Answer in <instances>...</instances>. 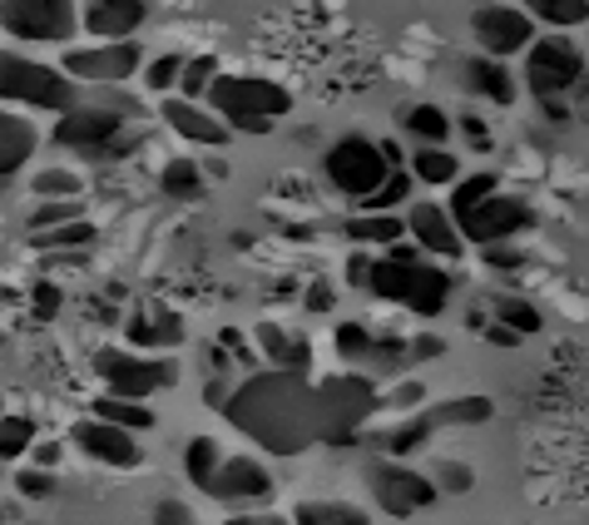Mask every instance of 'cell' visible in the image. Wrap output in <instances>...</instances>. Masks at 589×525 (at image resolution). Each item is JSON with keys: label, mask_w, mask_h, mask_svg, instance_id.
<instances>
[{"label": "cell", "mask_w": 589, "mask_h": 525, "mask_svg": "<svg viewBox=\"0 0 589 525\" xmlns=\"http://www.w3.org/2000/svg\"><path fill=\"white\" fill-rule=\"evenodd\" d=\"M204 99L228 124H238V119H278L292 109V90H283L278 80H257V75H218L204 90Z\"/></svg>", "instance_id": "277c9868"}, {"label": "cell", "mask_w": 589, "mask_h": 525, "mask_svg": "<svg viewBox=\"0 0 589 525\" xmlns=\"http://www.w3.org/2000/svg\"><path fill=\"white\" fill-rule=\"evenodd\" d=\"M124 333H129V347H179L183 322H179V312L149 308V312H134Z\"/></svg>", "instance_id": "ffe728a7"}, {"label": "cell", "mask_w": 589, "mask_h": 525, "mask_svg": "<svg viewBox=\"0 0 589 525\" xmlns=\"http://www.w3.org/2000/svg\"><path fill=\"white\" fill-rule=\"evenodd\" d=\"M15 491H21L25 501H45V496H55V476L40 472V466H31V472L15 476Z\"/></svg>", "instance_id": "ee69618b"}, {"label": "cell", "mask_w": 589, "mask_h": 525, "mask_svg": "<svg viewBox=\"0 0 589 525\" xmlns=\"http://www.w3.org/2000/svg\"><path fill=\"white\" fill-rule=\"evenodd\" d=\"M159 115L173 134H183V140H193V144H208V150H224V144L233 140V129H228L214 109L193 105V99H164Z\"/></svg>", "instance_id": "2e32d148"}, {"label": "cell", "mask_w": 589, "mask_h": 525, "mask_svg": "<svg viewBox=\"0 0 589 525\" xmlns=\"http://www.w3.org/2000/svg\"><path fill=\"white\" fill-rule=\"evenodd\" d=\"M372 491H376V505H382L386 515H417V511H426V505H436V496H441L436 481L417 476L411 466H376Z\"/></svg>", "instance_id": "4fadbf2b"}, {"label": "cell", "mask_w": 589, "mask_h": 525, "mask_svg": "<svg viewBox=\"0 0 589 525\" xmlns=\"http://www.w3.org/2000/svg\"><path fill=\"white\" fill-rule=\"evenodd\" d=\"M140 70H144L140 40H99L89 50H64V60H60V75L80 80V85H124Z\"/></svg>", "instance_id": "52a82bcc"}, {"label": "cell", "mask_w": 589, "mask_h": 525, "mask_svg": "<svg viewBox=\"0 0 589 525\" xmlns=\"http://www.w3.org/2000/svg\"><path fill=\"white\" fill-rule=\"evenodd\" d=\"M95 243V224L89 218H75V224H60V228H45V234H35V248H85Z\"/></svg>", "instance_id": "8d00e7d4"}, {"label": "cell", "mask_w": 589, "mask_h": 525, "mask_svg": "<svg viewBox=\"0 0 589 525\" xmlns=\"http://www.w3.org/2000/svg\"><path fill=\"white\" fill-rule=\"evenodd\" d=\"M228 129H243V134H268L273 119H238V124H228Z\"/></svg>", "instance_id": "db71d44e"}, {"label": "cell", "mask_w": 589, "mask_h": 525, "mask_svg": "<svg viewBox=\"0 0 589 525\" xmlns=\"http://www.w3.org/2000/svg\"><path fill=\"white\" fill-rule=\"evenodd\" d=\"M366 269H372V253H366V248H357L352 263H347V283H352V288H362V283H366Z\"/></svg>", "instance_id": "c3c4849f"}, {"label": "cell", "mask_w": 589, "mask_h": 525, "mask_svg": "<svg viewBox=\"0 0 589 525\" xmlns=\"http://www.w3.org/2000/svg\"><path fill=\"white\" fill-rule=\"evenodd\" d=\"M322 169H327L333 189H342L347 199H366V193L392 174L382 164V154H376V140H366V134H347V140H337L333 150H327V159H322Z\"/></svg>", "instance_id": "30bf717a"}, {"label": "cell", "mask_w": 589, "mask_h": 525, "mask_svg": "<svg viewBox=\"0 0 589 525\" xmlns=\"http://www.w3.org/2000/svg\"><path fill=\"white\" fill-rule=\"evenodd\" d=\"M268 491H273L268 466H257L253 456H224L204 496H214V501H257Z\"/></svg>", "instance_id": "9a60e30c"}, {"label": "cell", "mask_w": 589, "mask_h": 525, "mask_svg": "<svg viewBox=\"0 0 589 525\" xmlns=\"http://www.w3.org/2000/svg\"><path fill=\"white\" fill-rule=\"evenodd\" d=\"M495 318H501V327H510L515 337H536L540 327H545L540 308H530L526 298H495Z\"/></svg>", "instance_id": "1f68e13d"}, {"label": "cell", "mask_w": 589, "mask_h": 525, "mask_svg": "<svg viewBox=\"0 0 589 525\" xmlns=\"http://www.w3.org/2000/svg\"><path fill=\"white\" fill-rule=\"evenodd\" d=\"M471 25H476V40H481L485 60H505V55L526 50L536 40V21L526 11H515V5H481Z\"/></svg>", "instance_id": "7c38bea8"}, {"label": "cell", "mask_w": 589, "mask_h": 525, "mask_svg": "<svg viewBox=\"0 0 589 525\" xmlns=\"http://www.w3.org/2000/svg\"><path fill=\"white\" fill-rule=\"evenodd\" d=\"M461 129H466V140H471L481 154L491 150V140H485V124H481V119H476V115H466V119H461Z\"/></svg>", "instance_id": "f907efd6"}, {"label": "cell", "mask_w": 589, "mask_h": 525, "mask_svg": "<svg viewBox=\"0 0 589 525\" xmlns=\"http://www.w3.org/2000/svg\"><path fill=\"white\" fill-rule=\"evenodd\" d=\"M95 421H109V427H124V431H149L154 411L129 397H95Z\"/></svg>", "instance_id": "484cf974"}, {"label": "cell", "mask_w": 589, "mask_h": 525, "mask_svg": "<svg viewBox=\"0 0 589 525\" xmlns=\"http://www.w3.org/2000/svg\"><path fill=\"white\" fill-rule=\"evenodd\" d=\"M70 441H75L80 451H85L89 462H105V466H119V472H129V466L144 462V451L134 446V431L124 427H109V421H80L75 431H70Z\"/></svg>", "instance_id": "5bb4252c"}, {"label": "cell", "mask_w": 589, "mask_h": 525, "mask_svg": "<svg viewBox=\"0 0 589 525\" xmlns=\"http://www.w3.org/2000/svg\"><path fill=\"white\" fill-rule=\"evenodd\" d=\"M431 427H476V421H491V397H456L446 407L426 411Z\"/></svg>", "instance_id": "83f0119b"}, {"label": "cell", "mask_w": 589, "mask_h": 525, "mask_svg": "<svg viewBox=\"0 0 589 525\" xmlns=\"http://www.w3.org/2000/svg\"><path fill=\"white\" fill-rule=\"evenodd\" d=\"M495 189H501V183H495L491 169H485V174H471V179H461V183H450V208H446V214L461 218L466 208H476L485 193H495Z\"/></svg>", "instance_id": "e575fe53"}, {"label": "cell", "mask_w": 589, "mask_h": 525, "mask_svg": "<svg viewBox=\"0 0 589 525\" xmlns=\"http://www.w3.org/2000/svg\"><path fill=\"white\" fill-rule=\"evenodd\" d=\"M204 402H208V407H224V402H228V386H224V382H208V386H204Z\"/></svg>", "instance_id": "6f0895ef"}, {"label": "cell", "mask_w": 589, "mask_h": 525, "mask_svg": "<svg viewBox=\"0 0 589 525\" xmlns=\"http://www.w3.org/2000/svg\"><path fill=\"white\" fill-rule=\"evenodd\" d=\"M485 263H495V269H520L526 253H510V248H485Z\"/></svg>", "instance_id": "681fc988"}, {"label": "cell", "mask_w": 589, "mask_h": 525, "mask_svg": "<svg viewBox=\"0 0 589 525\" xmlns=\"http://www.w3.org/2000/svg\"><path fill=\"white\" fill-rule=\"evenodd\" d=\"M0 417H5V411H0Z\"/></svg>", "instance_id": "e7e4bbea"}, {"label": "cell", "mask_w": 589, "mask_h": 525, "mask_svg": "<svg viewBox=\"0 0 589 525\" xmlns=\"http://www.w3.org/2000/svg\"><path fill=\"white\" fill-rule=\"evenodd\" d=\"M224 411L248 431V437H257L268 451H278V456H292V451H302L317 431H327L322 427V397L302 386L298 372L257 377L243 392H228Z\"/></svg>", "instance_id": "6da1fadb"}, {"label": "cell", "mask_w": 589, "mask_h": 525, "mask_svg": "<svg viewBox=\"0 0 589 525\" xmlns=\"http://www.w3.org/2000/svg\"><path fill=\"white\" fill-rule=\"evenodd\" d=\"M0 99L64 115V109H75L80 90H75V80H64L55 64H40V60H25V55L0 50Z\"/></svg>", "instance_id": "3957f363"}, {"label": "cell", "mask_w": 589, "mask_h": 525, "mask_svg": "<svg viewBox=\"0 0 589 525\" xmlns=\"http://www.w3.org/2000/svg\"><path fill=\"white\" fill-rule=\"evenodd\" d=\"M35 451V466H40V472H55V466H60V446H55V441H45V446H31Z\"/></svg>", "instance_id": "816d5d0a"}, {"label": "cell", "mask_w": 589, "mask_h": 525, "mask_svg": "<svg viewBox=\"0 0 589 525\" xmlns=\"http://www.w3.org/2000/svg\"><path fill=\"white\" fill-rule=\"evenodd\" d=\"M386 258H392V263H421L417 248H407V243H392V253H386Z\"/></svg>", "instance_id": "680465c9"}, {"label": "cell", "mask_w": 589, "mask_h": 525, "mask_svg": "<svg viewBox=\"0 0 589 525\" xmlns=\"http://www.w3.org/2000/svg\"><path fill=\"white\" fill-rule=\"evenodd\" d=\"M292 525H372V521L352 501H302Z\"/></svg>", "instance_id": "cb8c5ba5"}, {"label": "cell", "mask_w": 589, "mask_h": 525, "mask_svg": "<svg viewBox=\"0 0 589 525\" xmlns=\"http://www.w3.org/2000/svg\"><path fill=\"white\" fill-rule=\"evenodd\" d=\"M485 337H491V343H501V347H515V343H520V337H515L510 327H501V322H495V327H485Z\"/></svg>", "instance_id": "11a10c76"}, {"label": "cell", "mask_w": 589, "mask_h": 525, "mask_svg": "<svg viewBox=\"0 0 589 525\" xmlns=\"http://www.w3.org/2000/svg\"><path fill=\"white\" fill-rule=\"evenodd\" d=\"M401 234H407V224H401L397 214H357L352 224H347V238H352L357 248H366V243L392 248V243H401Z\"/></svg>", "instance_id": "603a6c76"}, {"label": "cell", "mask_w": 589, "mask_h": 525, "mask_svg": "<svg viewBox=\"0 0 589 525\" xmlns=\"http://www.w3.org/2000/svg\"><path fill=\"white\" fill-rule=\"evenodd\" d=\"M35 446V421L31 417H0V462H15Z\"/></svg>", "instance_id": "d590c367"}, {"label": "cell", "mask_w": 589, "mask_h": 525, "mask_svg": "<svg viewBox=\"0 0 589 525\" xmlns=\"http://www.w3.org/2000/svg\"><path fill=\"white\" fill-rule=\"evenodd\" d=\"M75 218H85L80 199H45V204L31 214V234H45V228H60V224H75Z\"/></svg>", "instance_id": "74e56055"}, {"label": "cell", "mask_w": 589, "mask_h": 525, "mask_svg": "<svg viewBox=\"0 0 589 525\" xmlns=\"http://www.w3.org/2000/svg\"><path fill=\"white\" fill-rule=\"evenodd\" d=\"M208 367H214V372H228V353H224V347H208Z\"/></svg>", "instance_id": "91938a15"}, {"label": "cell", "mask_w": 589, "mask_h": 525, "mask_svg": "<svg viewBox=\"0 0 589 525\" xmlns=\"http://www.w3.org/2000/svg\"><path fill=\"white\" fill-rule=\"evenodd\" d=\"M0 525H5V515H0Z\"/></svg>", "instance_id": "be15d7a7"}, {"label": "cell", "mask_w": 589, "mask_h": 525, "mask_svg": "<svg viewBox=\"0 0 589 525\" xmlns=\"http://www.w3.org/2000/svg\"><path fill=\"white\" fill-rule=\"evenodd\" d=\"M436 491H450V496H466L476 486V472L471 466H461V462H441V472H436Z\"/></svg>", "instance_id": "7bdbcfd3"}, {"label": "cell", "mask_w": 589, "mask_h": 525, "mask_svg": "<svg viewBox=\"0 0 589 525\" xmlns=\"http://www.w3.org/2000/svg\"><path fill=\"white\" fill-rule=\"evenodd\" d=\"M35 193H40V199H80V174L40 169V174H35Z\"/></svg>", "instance_id": "ab89813d"}, {"label": "cell", "mask_w": 589, "mask_h": 525, "mask_svg": "<svg viewBox=\"0 0 589 525\" xmlns=\"http://www.w3.org/2000/svg\"><path fill=\"white\" fill-rule=\"evenodd\" d=\"M218 462H224V451H218L214 437H193L189 451H183V472H189V481L199 486V491H208V481H214Z\"/></svg>", "instance_id": "4316f807"}, {"label": "cell", "mask_w": 589, "mask_h": 525, "mask_svg": "<svg viewBox=\"0 0 589 525\" xmlns=\"http://www.w3.org/2000/svg\"><path fill=\"white\" fill-rule=\"evenodd\" d=\"M421 397H426V392H421V382H407V386H401V392H397V402H401V407H417Z\"/></svg>", "instance_id": "9f6ffc18"}, {"label": "cell", "mask_w": 589, "mask_h": 525, "mask_svg": "<svg viewBox=\"0 0 589 525\" xmlns=\"http://www.w3.org/2000/svg\"><path fill=\"white\" fill-rule=\"evenodd\" d=\"M119 134H124V115L109 105H75L55 124V144H70V150H124Z\"/></svg>", "instance_id": "8fae6325"}, {"label": "cell", "mask_w": 589, "mask_h": 525, "mask_svg": "<svg viewBox=\"0 0 589 525\" xmlns=\"http://www.w3.org/2000/svg\"><path fill=\"white\" fill-rule=\"evenodd\" d=\"M407 204H411V174L407 169H392L366 199H357L362 214H386V208H407Z\"/></svg>", "instance_id": "d4e9b609"}, {"label": "cell", "mask_w": 589, "mask_h": 525, "mask_svg": "<svg viewBox=\"0 0 589 525\" xmlns=\"http://www.w3.org/2000/svg\"><path fill=\"white\" fill-rule=\"evenodd\" d=\"M95 372H99V382L109 386V397H129V402H144V397H154V392L179 382V372H173L164 357L119 353V347H99Z\"/></svg>", "instance_id": "5b68a950"}, {"label": "cell", "mask_w": 589, "mask_h": 525, "mask_svg": "<svg viewBox=\"0 0 589 525\" xmlns=\"http://www.w3.org/2000/svg\"><path fill=\"white\" fill-rule=\"evenodd\" d=\"M35 150H40V129H35L25 115L0 109V179L15 174V169H25Z\"/></svg>", "instance_id": "d6986e66"}, {"label": "cell", "mask_w": 589, "mask_h": 525, "mask_svg": "<svg viewBox=\"0 0 589 525\" xmlns=\"http://www.w3.org/2000/svg\"><path fill=\"white\" fill-rule=\"evenodd\" d=\"M257 525H292V521H278V515H268V521H257Z\"/></svg>", "instance_id": "6125c7cd"}, {"label": "cell", "mask_w": 589, "mask_h": 525, "mask_svg": "<svg viewBox=\"0 0 589 525\" xmlns=\"http://www.w3.org/2000/svg\"><path fill=\"white\" fill-rule=\"evenodd\" d=\"M224 525H257V521H248V515H233V521H224Z\"/></svg>", "instance_id": "94428289"}, {"label": "cell", "mask_w": 589, "mask_h": 525, "mask_svg": "<svg viewBox=\"0 0 589 525\" xmlns=\"http://www.w3.org/2000/svg\"><path fill=\"white\" fill-rule=\"evenodd\" d=\"M362 288H372L376 298H386V302H401V308H411L417 318H436L450 298V278L441 269H426V263H392V258H382V263L366 269Z\"/></svg>", "instance_id": "7a4b0ae2"}, {"label": "cell", "mask_w": 589, "mask_h": 525, "mask_svg": "<svg viewBox=\"0 0 589 525\" xmlns=\"http://www.w3.org/2000/svg\"><path fill=\"white\" fill-rule=\"evenodd\" d=\"M0 25L15 40H35V45H55L70 40L80 25L75 0H0Z\"/></svg>", "instance_id": "ba28073f"}, {"label": "cell", "mask_w": 589, "mask_h": 525, "mask_svg": "<svg viewBox=\"0 0 589 525\" xmlns=\"http://www.w3.org/2000/svg\"><path fill=\"white\" fill-rule=\"evenodd\" d=\"M431 421H426V411H421V417H411V421H401L397 431H392V437H386V451H392V456H411V451L421 446V441L431 437Z\"/></svg>", "instance_id": "f35d334b"}, {"label": "cell", "mask_w": 589, "mask_h": 525, "mask_svg": "<svg viewBox=\"0 0 589 525\" xmlns=\"http://www.w3.org/2000/svg\"><path fill=\"white\" fill-rule=\"evenodd\" d=\"M179 70H183V55H159V60L144 70V85H149L154 95H169V90L179 85Z\"/></svg>", "instance_id": "60d3db41"}, {"label": "cell", "mask_w": 589, "mask_h": 525, "mask_svg": "<svg viewBox=\"0 0 589 525\" xmlns=\"http://www.w3.org/2000/svg\"><path fill=\"white\" fill-rule=\"evenodd\" d=\"M154 525H193V515H189V505H179V501H159L154 505Z\"/></svg>", "instance_id": "bcb514c9"}, {"label": "cell", "mask_w": 589, "mask_h": 525, "mask_svg": "<svg viewBox=\"0 0 589 525\" xmlns=\"http://www.w3.org/2000/svg\"><path fill=\"white\" fill-rule=\"evenodd\" d=\"M60 312V288L55 283H35V322H50Z\"/></svg>", "instance_id": "f6af8a7d"}, {"label": "cell", "mask_w": 589, "mask_h": 525, "mask_svg": "<svg viewBox=\"0 0 589 525\" xmlns=\"http://www.w3.org/2000/svg\"><path fill=\"white\" fill-rule=\"evenodd\" d=\"M308 308H312V312H327V308H333V293L322 288V283H312V293H308Z\"/></svg>", "instance_id": "f5cc1de1"}, {"label": "cell", "mask_w": 589, "mask_h": 525, "mask_svg": "<svg viewBox=\"0 0 589 525\" xmlns=\"http://www.w3.org/2000/svg\"><path fill=\"white\" fill-rule=\"evenodd\" d=\"M530 21H545L555 31H569V25H585L589 0H526Z\"/></svg>", "instance_id": "f546056e"}, {"label": "cell", "mask_w": 589, "mask_h": 525, "mask_svg": "<svg viewBox=\"0 0 589 525\" xmlns=\"http://www.w3.org/2000/svg\"><path fill=\"white\" fill-rule=\"evenodd\" d=\"M401 224L411 228V238H417L426 253L461 258V234H456V224H450V214L441 204H407V218H401Z\"/></svg>", "instance_id": "ac0fdd59"}, {"label": "cell", "mask_w": 589, "mask_h": 525, "mask_svg": "<svg viewBox=\"0 0 589 525\" xmlns=\"http://www.w3.org/2000/svg\"><path fill=\"white\" fill-rule=\"evenodd\" d=\"M466 85H471L481 99H495V105H515V80H510V70H505L501 60H485V55L466 60Z\"/></svg>", "instance_id": "7402d4cb"}, {"label": "cell", "mask_w": 589, "mask_h": 525, "mask_svg": "<svg viewBox=\"0 0 589 525\" xmlns=\"http://www.w3.org/2000/svg\"><path fill=\"white\" fill-rule=\"evenodd\" d=\"M407 129L426 144V150H441V144L450 140V119H446V109H436V105H411L407 109Z\"/></svg>", "instance_id": "f1b7e54d"}, {"label": "cell", "mask_w": 589, "mask_h": 525, "mask_svg": "<svg viewBox=\"0 0 589 525\" xmlns=\"http://www.w3.org/2000/svg\"><path fill=\"white\" fill-rule=\"evenodd\" d=\"M536 224V208L526 204V199H515V193H485L476 208H466L461 218H456V234H461V243L471 238V243L491 248V243H505V238H515L520 228Z\"/></svg>", "instance_id": "9c48e42d"}, {"label": "cell", "mask_w": 589, "mask_h": 525, "mask_svg": "<svg viewBox=\"0 0 589 525\" xmlns=\"http://www.w3.org/2000/svg\"><path fill=\"white\" fill-rule=\"evenodd\" d=\"M214 80H218V60H214V55H193V60H183L179 85H173V90H179V99H193V105H199Z\"/></svg>", "instance_id": "4dcf8cb0"}, {"label": "cell", "mask_w": 589, "mask_h": 525, "mask_svg": "<svg viewBox=\"0 0 589 525\" xmlns=\"http://www.w3.org/2000/svg\"><path fill=\"white\" fill-rule=\"evenodd\" d=\"M585 80V55L579 45H569L565 35H545V40H530L526 50V85L540 99H560Z\"/></svg>", "instance_id": "8992f818"}, {"label": "cell", "mask_w": 589, "mask_h": 525, "mask_svg": "<svg viewBox=\"0 0 589 525\" xmlns=\"http://www.w3.org/2000/svg\"><path fill=\"white\" fill-rule=\"evenodd\" d=\"M164 193H173V199H199V189H204V169L193 159H169L164 164Z\"/></svg>", "instance_id": "836d02e7"}, {"label": "cell", "mask_w": 589, "mask_h": 525, "mask_svg": "<svg viewBox=\"0 0 589 525\" xmlns=\"http://www.w3.org/2000/svg\"><path fill=\"white\" fill-rule=\"evenodd\" d=\"M446 353V343H441L436 333H421L417 343H411V362H426V357H441Z\"/></svg>", "instance_id": "7dc6e473"}, {"label": "cell", "mask_w": 589, "mask_h": 525, "mask_svg": "<svg viewBox=\"0 0 589 525\" xmlns=\"http://www.w3.org/2000/svg\"><path fill=\"white\" fill-rule=\"evenodd\" d=\"M421 183H456V174H461V164H456V154L450 150H417V159H411V169Z\"/></svg>", "instance_id": "d6a6232c"}, {"label": "cell", "mask_w": 589, "mask_h": 525, "mask_svg": "<svg viewBox=\"0 0 589 525\" xmlns=\"http://www.w3.org/2000/svg\"><path fill=\"white\" fill-rule=\"evenodd\" d=\"M253 337H257V347H263V357H268L273 367H283V372H298V377L308 372V343H302V337H288L278 322H257Z\"/></svg>", "instance_id": "44dd1931"}, {"label": "cell", "mask_w": 589, "mask_h": 525, "mask_svg": "<svg viewBox=\"0 0 589 525\" xmlns=\"http://www.w3.org/2000/svg\"><path fill=\"white\" fill-rule=\"evenodd\" d=\"M144 15H149L144 0H85L80 25H85L95 40H129V35L144 25Z\"/></svg>", "instance_id": "e0dca14e"}, {"label": "cell", "mask_w": 589, "mask_h": 525, "mask_svg": "<svg viewBox=\"0 0 589 525\" xmlns=\"http://www.w3.org/2000/svg\"><path fill=\"white\" fill-rule=\"evenodd\" d=\"M337 353H342L347 362H362V357H372V333H366L362 322H342V327H337Z\"/></svg>", "instance_id": "b9f144b4"}]
</instances>
